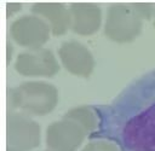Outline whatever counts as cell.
<instances>
[{"mask_svg":"<svg viewBox=\"0 0 155 151\" xmlns=\"http://www.w3.org/2000/svg\"><path fill=\"white\" fill-rule=\"evenodd\" d=\"M86 132L74 121L62 118L50 123L45 133L47 149L53 151H75L80 147Z\"/></svg>","mask_w":155,"mask_h":151,"instance_id":"cell-6","label":"cell"},{"mask_svg":"<svg viewBox=\"0 0 155 151\" xmlns=\"http://www.w3.org/2000/svg\"><path fill=\"white\" fill-rule=\"evenodd\" d=\"M51 28L46 21L35 14H23L16 18L10 27L12 40L27 50L40 48L50 39Z\"/></svg>","mask_w":155,"mask_h":151,"instance_id":"cell-4","label":"cell"},{"mask_svg":"<svg viewBox=\"0 0 155 151\" xmlns=\"http://www.w3.org/2000/svg\"><path fill=\"white\" fill-rule=\"evenodd\" d=\"M22 8V5L21 4H15V2H10V4H7V6H6V11H7V14H13L15 12H17V11H19Z\"/></svg>","mask_w":155,"mask_h":151,"instance_id":"cell-13","label":"cell"},{"mask_svg":"<svg viewBox=\"0 0 155 151\" xmlns=\"http://www.w3.org/2000/svg\"><path fill=\"white\" fill-rule=\"evenodd\" d=\"M12 58V47H11V43L7 45V62L11 60Z\"/></svg>","mask_w":155,"mask_h":151,"instance_id":"cell-14","label":"cell"},{"mask_svg":"<svg viewBox=\"0 0 155 151\" xmlns=\"http://www.w3.org/2000/svg\"><path fill=\"white\" fill-rule=\"evenodd\" d=\"M70 30L80 36H90L98 31L102 24V10L96 4H70Z\"/></svg>","mask_w":155,"mask_h":151,"instance_id":"cell-8","label":"cell"},{"mask_svg":"<svg viewBox=\"0 0 155 151\" xmlns=\"http://www.w3.org/2000/svg\"><path fill=\"white\" fill-rule=\"evenodd\" d=\"M142 28L143 19L133 4H113L108 7L104 35L109 40L116 43L131 42L140 34Z\"/></svg>","mask_w":155,"mask_h":151,"instance_id":"cell-2","label":"cell"},{"mask_svg":"<svg viewBox=\"0 0 155 151\" xmlns=\"http://www.w3.org/2000/svg\"><path fill=\"white\" fill-rule=\"evenodd\" d=\"M64 118L76 122L86 134L93 132L97 127V117L90 106H76L65 112Z\"/></svg>","mask_w":155,"mask_h":151,"instance_id":"cell-10","label":"cell"},{"mask_svg":"<svg viewBox=\"0 0 155 151\" xmlns=\"http://www.w3.org/2000/svg\"><path fill=\"white\" fill-rule=\"evenodd\" d=\"M13 66L19 75L29 77H52L59 71L54 54L51 50L44 47L21 52Z\"/></svg>","mask_w":155,"mask_h":151,"instance_id":"cell-5","label":"cell"},{"mask_svg":"<svg viewBox=\"0 0 155 151\" xmlns=\"http://www.w3.org/2000/svg\"><path fill=\"white\" fill-rule=\"evenodd\" d=\"M7 101L11 110H19L28 116H44L56 108L58 91L45 81H27L8 89Z\"/></svg>","mask_w":155,"mask_h":151,"instance_id":"cell-1","label":"cell"},{"mask_svg":"<svg viewBox=\"0 0 155 151\" xmlns=\"http://www.w3.org/2000/svg\"><path fill=\"white\" fill-rule=\"evenodd\" d=\"M133 6L143 21L150 19L151 17H154V12H155L154 5H151V4H133Z\"/></svg>","mask_w":155,"mask_h":151,"instance_id":"cell-12","label":"cell"},{"mask_svg":"<svg viewBox=\"0 0 155 151\" xmlns=\"http://www.w3.org/2000/svg\"><path fill=\"white\" fill-rule=\"evenodd\" d=\"M81 151H119V147L107 140H93L87 143Z\"/></svg>","mask_w":155,"mask_h":151,"instance_id":"cell-11","label":"cell"},{"mask_svg":"<svg viewBox=\"0 0 155 151\" xmlns=\"http://www.w3.org/2000/svg\"><path fill=\"white\" fill-rule=\"evenodd\" d=\"M154 27H155V12H154Z\"/></svg>","mask_w":155,"mask_h":151,"instance_id":"cell-16","label":"cell"},{"mask_svg":"<svg viewBox=\"0 0 155 151\" xmlns=\"http://www.w3.org/2000/svg\"><path fill=\"white\" fill-rule=\"evenodd\" d=\"M6 151H19V150H16V149H12V147H7Z\"/></svg>","mask_w":155,"mask_h":151,"instance_id":"cell-15","label":"cell"},{"mask_svg":"<svg viewBox=\"0 0 155 151\" xmlns=\"http://www.w3.org/2000/svg\"><path fill=\"white\" fill-rule=\"evenodd\" d=\"M7 147L30 151L40 145V126L23 112L8 111L6 116Z\"/></svg>","mask_w":155,"mask_h":151,"instance_id":"cell-3","label":"cell"},{"mask_svg":"<svg viewBox=\"0 0 155 151\" xmlns=\"http://www.w3.org/2000/svg\"><path fill=\"white\" fill-rule=\"evenodd\" d=\"M30 11L33 14L41 17L51 28L54 36L64 35L70 29V13L69 8L59 2H35L31 5Z\"/></svg>","mask_w":155,"mask_h":151,"instance_id":"cell-9","label":"cell"},{"mask_svg":"<svg viewBox=\"0 0 155 151\" xmlns=\"http://www.w3.org/2000/svg\"><path fill=\"white\" fill-rule=\"evenodd\" d=\"M58 58L63 68L71 75L88 77L94 69V58L91 51L82 43L69 40L58 47Z\"/></svg>","mask_w":155,"mask_h":151,"instance_id":"cell-7","label":"cell"},{"mask_svg":"<svg viewBox=\"0 0 155 151\" xmlns=\"http://www.w3.org/2000/svg\"><path fill=\"white\" fill-rule=\"evenodd\" d=\"M44 151H53V150H50V149H47V150H44Z\"/></svg>","mask_w":155,"mask_h":151,"instance_id":"cell-17","label":"cell"}]
</instances>
